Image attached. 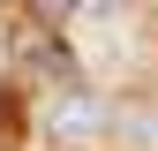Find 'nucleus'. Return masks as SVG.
Here are the masks:
<instances>
[{"label":"nucleus","mask_w":158,"mask_h":151,"mask_svg":"<svg viewBox=\"0 0 158 151\" xmlns=\"http://www.w3.org/2000/svg\"><path fill=\"white\" fill-rule=\"evenodd\" d=\"M113 136H121V151H158V98H121Z\"/></svg>","instance_id":"nucleus-1"},{"label":"nucleus","mask_w":158,"mask_h":151,"mask_svg":"<svg viewBox=\"0 0 158 151\" xmlns=\"http://www.w3.org/2000/svg\"><path fill=\"white\" fill-rule=\"evenodd\" d=\"M83 121H98L90 98H60V106H53V128H83Z\"/></svg>","instance_id":"nucleus-3"},{"label":"nucleus","mask_w":158,"mask_h":151,"mask_svg":"<svg viewBox=\"0 0 158 151\" xmlns=\"http://www.w3.org/2000/svg\"><path fill=\"white\" fill-rule=\"evenodd\" d=\"M23 8H30V23H45V30H53L60 15H75V8H83V0H23Z\"/></svg>","instance_id":"nucleus-4"},{"label":"nucleus","mask_w":158,"mask_h":151,"mask_svg":"<svg viewBox=\"0 0 158 151\" xmlns=\"http://www.w3.org/2000/svg\"><path fill=\"white\" fill-rule=\"evenodd\" d=\"M15 53H23V61H30L38 76H45V83H60V91H75V61H68V53H53L45 38H23Z\"/></svg>","instance_id":"nucleus-2"}]
</instances>
